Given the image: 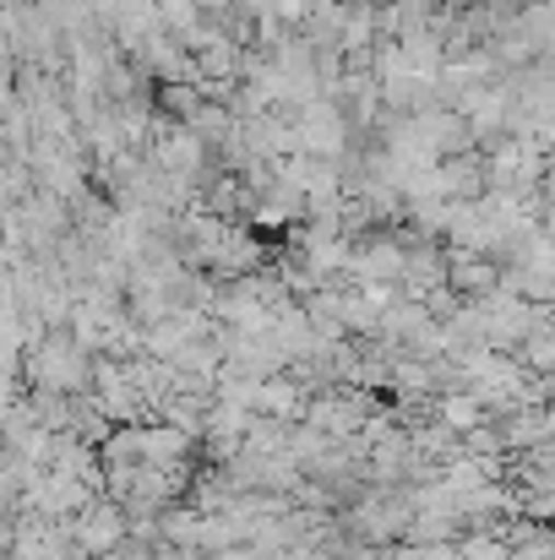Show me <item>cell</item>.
<instances>
[{"instance_id":"obj_1","label":"cell","mask_w":555,"mask_h":560,"mask_svg":"<svg viewBox=\"0 0 555 560\" xmlns=\"http://www.w3.org/2000/svg\"><path fill=\"white\" fill-rule=\"evenodd\" d=\"M71 534H77V550L82 556H115V550H126L131 545V512L120 506V501H109V495H99L88 512H77L71 517Z\"/></svg>"},{"instance_id":"obj_2","label":"cell","mask_w":555,"mask_h":560,"mask_svg":"<svg viewBox=\"0 0 555 560\" xmlns=\"http://www.w3.org/2000/svg\"><path fill=\"white\" fill-rule=\"evenodd\" d=\"M490 419L501 424V435H507L512 452H529V446L545 441V402H512L507 413H490Z\"/></svg>"},{"instance_id":"obj_3","label":"cell","mask_w":555,"mask_h":560,"mask_svg":"<svg viewBox=\"0 0 555 560\" xmlns=\"http://www.w3.org/2000/svg\"><path fill=\"white\" fill-rule=\"evenodd\" d=\"M458 560H512V545L501 534H463L458 539Z\"/></svg>"}]
</instances>
